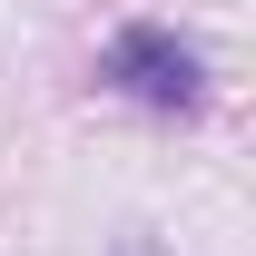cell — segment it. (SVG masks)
<instances>
[{"label":"cell","instance_id":"6da1fadb","mask_svg":"<svg viewBox=\"0 0 256 256\" xmlns=\"http://www.w3.org/2000/svg\"><path fill=\"white\" fill-rule=\"evenodd\" d=\"M108 79H118L138 108H168V118H188L197 98H207V69H197V50L178 30H158V20H128L118 40H108Z\"/></svg>","mask_w":256,"mask_h":256},{"label":"cell","instance_id":"7a4b0ae2","mask_svg":"<svg viewBox=\"0 0 256 256\" xmlns=\"http://www.w3.org/2000/svg\"><path fill=\"white\" fill-rule=\"evenodd\" d=\"M128 256H148V246H128Z\"/></svg>","mask_w":256,"mask_h":256}]
</instances>
